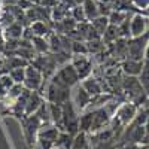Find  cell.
<instances>
[{
    "label": "cell",
    "instance_id": "obj_24",
    "mask_svg": "<svg viewBox=\"0 0 149 149\" xmlns=\"http://www.w3.org/2000/svg\"><path fill=\"white\" fill-rule=\"evenodd\" d=\"M14 85H15L14 81L10 79V76L8 73H2V74H0V95H6Z\"/></svg>",
    "mask_w": 149,
    "mask_h": 149
},
{
    "label": "cell",
    "instance_id": "obj_26",
    "mask_svg": "<svg viewBox=\"0 0 149 149\" xmlns=\"http://www.w3.org/2000/svg\"><path fill=\"white\" fill-rule=\"evenodd\" d=\"M130 3L133 5V8L139 9V12H143L149 8V0H130Z\"/></svg>",
    "mask_w": 149,
    "mask_h": 149
},
{
    "label": "cell",
    "instance_id": "obj_5",
    "mask_svg": "<svg viewBox=\"0 0 149 149\" xmlns=\"http://www.w3.org/2000/svg\"><path fill=\"white\" fill-rule=\"evenodd\" d=\"M139 107L134 106L133 103L130 102H125V103H121L116 110H115V115L112 116V119H115L121 127H125L128 124H131V121L134 119L136 113H137Z\"/></svg>",
    "mask_w": 149,
    "mask_h": 149
},
{
    "label": "cell",
    "instance_id": "obj_9",
    "mask_svg": "<svg viewBox=\"0 0 149 149\" xmlns=\"http://www.w3.org/2000/svg\"><path fill=\"white\" fill-rule=\"evenodd\" d=\"M70 100H72V103L74 104V107H76L79 112H85L91 104V95L82 88L81 84H78L76 86H74L73 98H70Z\"/></svg>",
    "mask_w": 149,
    "mask_h": 149
},
{
    "label": "cell",
    "instance_id": "obj_14",
    "mask_svg": "<svg viewBox=\"0 0 149 149\" xmlns=\"http://www.w3.org/2000/svg\"><path fill=\"white\" fill-rule=\"evenodd\" d=\"M33 37H48L51 34V29H49V24L48 21H36L31 22L29 26Z\"/></svg>",
    "mask_w": 149,
    "mask_h": 149
},
{
    "label": "cell",
    "instance_id": "obj_15",
    "mask_svg": "<svg viewBox=\"0 0 149 149\" xmlns=\"http://www.w3.org/2000/svg\"><path fill=\"white\" fill-rule=\"evenodd\" d=\"M82 9H84V14L86 21H93L94 18L100 17V12H98V3L97 0H85L82 3Z\"/></svg>",
    "mask_w": 149,
    "mask_h": 149
},
{
    "label": "cell",
    "instance_id": "obj_28",
    "mask_svg": "<svg viewBox=\"0 0 149 149\" xmlns=\"http://www.w3.org/2000/svg\"><path fill=\"white\" fill-rule=\"evenodd\" d=\"M2 2H3V5L15 6V5H18V2H19V0H2Z\"/></svg>",
    "mask_w": 149,
    "mask_h": 149
},
{
    "label": "cell",
    "instance_id": "obj_8",
    "mask_svg": "<svg viewBox=\"0 0 149 149\" xmlns=\"http://www.w3.org/2000/svg\"><path fill=\"white\" fill-rule=\"evenodd\" d=\"M149 29V18L140 12H134L130 17V39L145 34Z\"/></svg>",
    "mask_w": 149,
    "mask_h": 149
},
{
    "label": "cell",
    "instance_id": "obj_7",
    "mask_svg": "<svg viewBox=\"0 0 149 149\" xmlns=\"http://www.w3.org/2000/svg\"><path fill=\"white\" fill-rule=\"evenodd\" d=\"M70 64L76 70L79 81H84L93 74V61L88 55H72Z\"/></svg>",
    "mask_w": 149,
    "mask_h": 149
},
{
    "label": "cell",
    "instance_id": "obj_13",
    "mask_svg": "<svg viewBox=\"0 0 149 149\" xmlns=\"http://www.w3.org/2000/svg\"><path fill=\"white\" fill-rule=\"evenodd\" d=\"M79 84H81V86H82V88H84L86 93H88V94L91 95V98L103 93L100 81H98V79H95V78H93V74H91L90 78L84 79L82 82H79Z\"/></svg>",
    "mask_w": 149,
    "mask_h": 149
},
{
    "label": "cell",
    "instance_id": "obj_16",
    "mask_svg": "<svg viewBox=\"0 0 149 149\" xmlns=\"http://www.w3.org/2000/svg\"><path fill=\"white\" fill-rule=\"evenodd\" d=\"M93 110H86L82 115H79V131L82 133H91V127H93Z\"/></svg>",
    "mask_w": 149,
    "mask_h": 149
},
{
    "label": "cell",
    "instance_id": "obj_4",
    "mask_svg": "<svg viewBox=\"0 0 149 149\" xmlns=\"http://www.w3.org/2000/svg\"><path fill=\"white\" fill-rule=\"evenodd\" d=\"M42 95L46 100V103L63 106L66 102H69L72 98V90L64 88V86H60V85L49 81L48 85H46V90H45V93H42Z\"/></svg>",
    "mask_w": 149,
    "mask_h": 149
},
{
    "label": "cell",
    "instance_id": "obj_11",
    "mask_svg": "<svg viewBox=\"0 0 149 149\" xmlns=\"http://www.w3.org/2000/svg\"><path fill=\"white\" fill-rule=\"evenodd\" d=\"M24 27L22 24L19 22H10L8 26H5L3 29V36H5V40H21L22 36H24Z\"/></svg>",
    "mask_w": 149,
    "mask_h": 149
},
{
    "label": "cell",
    "instance_id": "obj_20",
    "mask_svg": "<svg viewBox=\"0 0 149 149\" xmlns=\"http://www.w3.org/2000/svg\"><path fill=\"white\" fill-rule=\"evenodd\" d=\"M131 15L128 14V12H122V10H112L109 14V24L110 26H121V24L125 21L127 18H130Z\"/></svg>",
    "mask_w": 149,
    "mask_h": 149
},
{
    "label": "cell",
    "instance_id": "obj_23",
    "mask_svg": "<svg viewBox=\"0 0 149 149\" xmlns=\"http://www.w3.org/2000/svg\"><path fill=\"white\" fill-rule=\"evenodd\" d=\"M8 74L10 76V79L14 81V84L17 85H22L24 79H26V67H17V69H10L8 72Z\"/></svg>",
    "mask_w": 149,
    "mask_h": 149
},
{
    "label": "cell",
    "instance_id": "obj_6",
    "mask_svg": "<svg viewBox=\"0 0 149 149\" xmlns=\"http://www.w3.org/2000/svg\"><path fill=\"white\" fill-rule=\"evenodd\" d=\"M43 84H45V79H43V74L40 73V70H37L34 66L29 63V66L26 67V79H24L22 86L29 91L40 93V88L43 86Z\"/></svg>",
    "mask_w": 149,
    "mask_h": 149
},
{
    "label": "cell",
    "instance_id": "obj_18",
    "mask_svg": "<svg viewBox=\"0 0 149 149\" xmlns=\"http://www.w3.org/2000/svg\"><path fill=\"white\" fill-rule=\"evenodd\" d=\"M119 39V31H118V27L116 26H110L104 30V33L102 34V42L106 43V45H112L115 43L116 40Z\"/></svg>",
    "mask_w": 149,
    "mask_h": 149
},
{
    "label": "cell",
    "instance_id": "obj_19",
    "mask_svg": "<svg viewBox=\"0 0 149 149\" xmlns=\"http://www.w3.org/2000/svg\"><path fill=\"white\" fill-rule=\"evenodd\" d=\"M70 149H90L88 148V137H86V133L78 131L73 136L72 139V145Z\"/></svg>",
    "mask_w": 149,
    "mask_h": 149
},
{
    "label": "cell",
    "instance_id": "obj_21",
    "mask_svg": "<svg viewBox=\"0 0 149 149\" xmlns=\"http://www.w3.org/2000/svg\"><path fill=\"white\" fill-rule=\"evenodd\" d=\"M140 85H142V88L145 90V93H149V61H145L143 60V67L139 73V76H137Z\"/></svg>",
    "mask_w": 149,
    "mask_h": 149
},
{
    "label": "cell",
    "instance_id": "obj_12",
    "mask_svg": "<svg viewBox=\"0 0 149 149\" xmlns=\"http://www.w3.org/2000/svg\"><path fill=\"white\" fill-rule=\"evenodd\" d=\"M45 103V98L42 95V93L39 91H31L29 98H27V104H26V115H33L36 113L39 107Z\"/></svg>",
    "mask_w": 149,
    "mask_h": 149
},
{
    "label": "cell",
    "instance_id": "obj_1",
    "mask_svg": "<svg viewBox=\"0 0 149 149\" xmlns=\"http://www.w3.org/2000/svg\"><path fill=\"white\" fill-rule=\"evenodd\" d=\"M51 82L60 85V86H64V88H69V90H73L81 81H79V76L74 67L70 64V61L63 66H60V69H57V72L54 73V76L49 79Z\"/></svg>",
    "mask_w": 149,
    "mask_h": 149
},
{
    "label": "cell",
    "instance_id": "obj_27",
    "mask_svg": "<svg viewBox=\"0 0 149 149\" xmlns=\"http://www.w3.org/2000/svg\"><path fill=\"white\" fill-rule=\"evenodd\" d=\"M140 145H134V143H124V145H118L113 149H139Z\"/></svg>",
    "mask_w": 149,
    "mask_h": 149
},
{
    "label": "cell",
    "instance_id": "obj_30",
    "mask_svg": "<svg viewBox=\"0 0 149 149\" xmlns=\"http://www.w3.org/2000/svg\"><path fill=\"white\" fill-rule=\"evenodd\" d=\"M140 14H143L145 17H148V18H149V8H148V9H145L143 12H140Z\"/></svg>",
    "mask_w": 149,
    "mask_h": 149
},
{
    "label": "cell",
    "instance_id": "obj_25",
    "mask_svg": "<svg viewBox=\"0 0 149 149\" xmlns=\"http://www.w3.org/2000/svg\"><path fill=\"white\" fill-rule=\"evenodd\" d=\"M70 18H73V21L76 24H81V22H85L86 18H85V14H84V9H82V5H76L70 9Z\"/></svg>",
    "mask_w": 149,
    "mask_h": 149
},
{
    "label": "cell",
    "instance_id": "obj_29",
    "mask_svg": "<svg viewBox=\"0 0 149 149\" xmlns=\"http://www.w3.org/2000/svg\"><path fill=\"white\" fill-rule=\"evenodd\" d=\"M145 61H149V42H148V45H146V49H145V58H143Z\"/></svg>",
    "mask_w": 149,
    "mask_h": 149
},
{
    "label": "cell",
    "instance_id": "obj_10",
    "mask_svg": "<svg viewBox=\"0 0 149 149\" xmlns=\"http://www.w3.org/2000/svg\"><path fill=\"white\" fill-rule=\"evenodd\" d=\"M143 67V61L139 60H131V58H124L121 61V70L124 76H139V73Z\"/></svg>",
    "mask_w": 149,
    "mask_h": 149
},
{
    "label": "cell",
    "instance_id": "obj_31",
    "mask_svg": "<svg viewBox=\"0 0 149 149\" xmlns=\"http://www.w3.org/2000/svg\"><path fill=\"white\" fill-rule=\"evenodd\" d=\"M52 149H58V148H55V146H54V148H52Z\"/></svg>",
    "mask_w": 149,
    "mask_h": 149
},
{
    "label": "cell",
    "instance_id": "obj_17",
    "mask_svg": "<svg viewBox=\"0 0 149 149\" xmlns=\"http://www.w3.org/2000/svg\"><path fill=\"white\" fill-rule=\"evenodd\" d=\"M30 42H31V46H33V51L37 52L39 55L49 52V45H48L46 37H33Z\"/></svg>",
    "mask_w": 149,
    "mask_h": 149
},
{
    "label": "cell",
    "instance_id": "obj_3",
    "mask_svg": "<svg viewBox=\"0 0 149 149\" xmlns=\"http://www.w3.org/2000/svg\"><path fill=\"white\" fill-rule=\"evenodd\" d=\"M21 122V128H22V136L26 139L27 146L33 148L36 145L37 140V134H39V130L42 128V122L40 119L37 118L36 113L33 115H26L19 119Z\"/></svg>",
    "mask_w": 149,
    "mask_h": 149
},
{
    "label": "cell",
    "instance_id": "obj_22",
    "mask_svg": "<svg viewBox=\"0 0 149 149\" xmlns=\"http://www.w3.org/2000/svg\"><path fill=\"white\" fill-rule=\"evenodd\" d=\"M90 24L93 26V29L98 33V34H103L104 33V30L109 27V18L107 17H103V15H100V17H97V18H94L93 21H90Z\"/></svg>",
    "mask_w": 149,
    "mask_h": 149
},
{
    "label": "cell",
    "instance_id": "obj_2",
    "mask_svg": "<svg viewBox=\"0 0 149 149\" xmlns=\"http://www.w3.org/2000/svg\"><path fill=\"white\" fill-rule=\"evenodd\" d=\"M63 116H61V131H66L72 136H74L79 131V113L78 109L74 107L72 100L66 102L63 106Z\"/></svg>",
    "mask_w": 149,
    "mask_h": 149
}]
</instances>
